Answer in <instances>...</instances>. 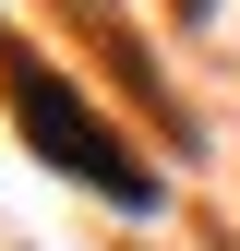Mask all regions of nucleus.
I'll list each match as a JSON object with an SVG mask.
<instances>
[{
    "instance_id": "obj_1",
    "label": "nucleus",
    "mask_w": 240,
    "mask_h": 251,
    "mask_svg": "<svg viewBox=\"0 0 240 251\" xmlns=\"http://www.w3.org/2000/svg\"><path fill=\"white\" fill-rule=\"evenodd\" d=\"M0 84H12V108H24V144H36L48 168H72V179H96V192H108V203H132V215L156 203V179H144L132 155H120V144L96 132V120H84V96H72V84L48 72L36 48H12V36H0Z\"/></svg>"
}]
</instances>
